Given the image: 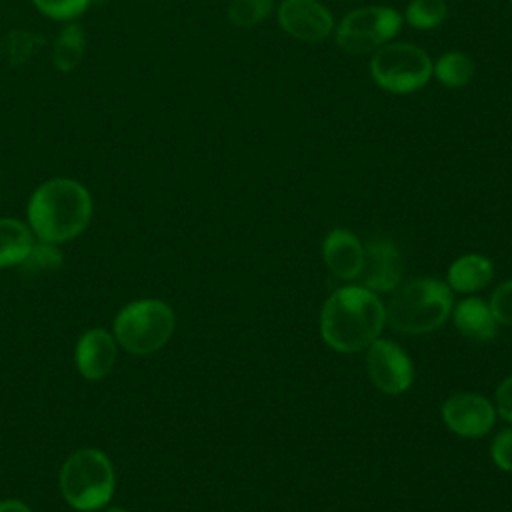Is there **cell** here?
Masks as SVG:
<instances>
[{"label": "cell", "mask_w": 512, "mask_h": 512, "mask_svg": "<svg viewBox=\"0 0 512 512\" xmlns=\"http://www.w3.org/2000/svg\"><path fill=\"white\" fill-rule=\"evenodd\" d=\"M404 18L390 6H360L350 10L334 28V40L348 54H372L392 42L402 30Z\"/></svg>", "instance_id": "7"}, {"label": "cell", "mask_w": 512, "mask_h": 512, "mask_svg": "<svg viewBox=\"0 0 512 512\" xmlns=\"http://www.w3.org/2000/svg\"><path fill=\"white\" fill-rule=\"evenodd\" d=\"M498 324L512 328V280L500 284L488 302Z\"/></svg>", "instance_id": "23"}, {"label": "cell", "mask_w": 512, "mask_h": 512, "mask_svg": "<svg viewBox=\"0 0 512 512\" xmlns=\"http://www.w3.org/2000/svg\"><path fill=\"white\" fill-rule=\"evenodd\" d=\"M490 456L500 470L512 472V428H504L496 434L490 444Z\"/></svg>", "instance_id": "24"}, {"label": "cell", "mask_w": 512, "mask_h": 512, "mask_svg": "<svg viewBox=\"0 0 512 512\" xmlns=\"http://www.w3.org/2000/svg\"><path fill=\"white\" fill-rule=\"evenodd\" d=\"M82 48H84V36L82 28L78 26H68L60 32L56 44H54V64L58 70H72L80 58H82Z\"/></svg>", "instance_id": "21"}, {"label": "cell", "mask_w": 512, "mask_h": 512, "mask_svg": "<svg viewBox=\"0 0 512 512\" xmlns=\"http://www.w3.org/2000/svg\"><path fill=\"white\" fill-rule=\"evenodd\" d=\"M94 202L90 190L66 176L50 178L34 188L26 206V222L36 240L64 244L90 224Z\"/></svg>", "instance_id": "1"}, {"label": "cell", "mask_w": 512, "mask_h": 512, "mask_svg": "<svg viewBox=\"0 0 512 512\" xmlns=\"http://www.w3.org/2000/svg\"><path fill=\"white\" fill-rule=\"evenodd\" d=\"M278 26L294 40L322 42L334 34V16L318 0H282L276 10Z\"/></svg>", "instance_id": "9"}, {"label": "cell", "mask_w": 512, "mask_h": 512, "mask_svg": "<svg viewBox=\"0 0 512 512\" xmlns=\"http://www.w3.org/2000/svg\"><path fill=\"white\" fill-rule=\"evenodd\" d=\"M104 512H126L124 508H118V506H112V508H106Z\"/></svg>", "instance_id": "27"}, {"label": "cell", "mask_w": 512, "mask_h": 512, "mask_svg": "<svg viewBox=\"0 0 512 512\" xmlns=\"http://www.w3.org/2000/svg\"><path fill=\"white\" fill-rule=\"evenodd\" d=\"M64 264V254L60 250V244L36 240L24 258V262L18 266L26 274H42V272H54Z\"/></svg>", "instance_id": "19"}, {"label": "cell", "mask_w": 512, "mask_h": 512, "mask_svg": "<svg viewBox=\"0 0 512 512\" xmlns=\"http://www.w3.org/2000/svg\"><path fill=\"white\" fill-rule=\"evenodd\" d=\"M452 312V290L436 278H416L402 286L386 308L396 332L426 334L440 328Z\"/></svg>", "instance_id": "4"}, {"label": "cell", "mask_w": 512, "mask_h": 512, "mask_svg": "<svg viewBox=\"0 0 512 512\" xmlns=\"http://www.w3.org/2000/svg\"><path fill=\"white\" fill-rule=\"evenodd\" d=\"M274 10V0H232L228 4V20L238 28H252L264 22Z\"/></svg>", "instance_id": "20"}, {"label": "cell", "mask_w": 512, "mask_h": 512, "mask_svg": "<svg viewBox=\"0 0 512 512\" xmlns=\"http://www.w3.org/2000/svg\"><path fill=\"white\" fill-rule=\"evenodd\" d=\"M494 408L506 422L512 424V374L498 384Z\"/></svg>", "instance_id": "25"}, {"label": "cell", "mask_w": 512, "mask_h": 512, "mask_svg": "<svg viewBox=\"0 0 512 512\" xmlns=\"http://www.w3.org/2000/svg\"><path fill=\"white\" fill-rule=\"evenodd\" d=\"M508 2H510V4H512V0H508Z\"/></svg>", "instance_id": "28"}, {"label": "cell", "mask_w": 512, "mask_h": 512, "mask_svg": "<svg viewBox=\"0 0 512 512\" xmlns=\"http://www.w3.org/2000/svg\"><path fill=\"white\" fill-rule=\"evenodd\" d=\"M322 258L334 276L342 280H354L360 276L364 264V246L350 230L334 228L324 238Z\"/></svg>", "instance_id": "13"}, {"label": "cell", "mask_w": 512, "mask_h": 512, "mask_svg": "<svg viewBox=\"0 0 512 512\" xmlns=\"http://www.w3.org/2000/svg\"><path fill=\"white\" fill-rule=\"evenodd\" d=\"M386 324V308L376 292L364 286L338 288L322 306L320 334L336 352L366 350Z\"/></svg>", "instance_id": "2"}, {"label": "cell", "mask_w": 512, "mask_h": 512, "mask_svg": "<svg viewBox=\"0 0 512 512\" xmlns=\"http://www.w3.org/2000/svg\"><path fill=\"white\" fill-rule=\"evenodd\" d=\"M36 10L52 20H74L86 12L90 0H32Z\"/></svg>", "instance_id": "22"}, {"label": "cell", "mask_w": 512, "mask_h": 512, "mask_svg": "<svg viewBox=\"0 0 512 512\" xmlns=\"http://www.w3.org/2000/svg\"><path fill=\"white\" fill-rule=\"evenodd\" d=\"M0 512H32V508L18 498H6L0 500Z\"/></svg>", "instance_id": "26"}, {"label": "cell", "mask_w": 512, "mask_h": 512, "mask_svg": "<svg viewBox=\"0 0 512 512\" xmlns=\"http://www.w3.org/2000/svg\"><path fill=\"white\" fill-rule=\"evenodd\" d=\"M362 286L372 292H390L402 280V258L388 240H372L364 246V264L360 270Z\"/></svg>", "instance_id": "12"}, {"label": "cell", "mask_w": 512, "mask_h": 512, "mask_svg": "<svg viewBox=\"0 0 512 512\" xmlns=\"http://www.w3.org/2000/svg\"><path fill=\"white\" fill-rule=\"evenodd\" d=\"M494 278V264L482 254H464L456 258L446 274L450 290L472 294L486 288Z\"/></svg>", "instance_id": "15"}, {"label": "cell", "mask_w": 512, "mask_h": 512, "mask_svg": "<svg viewBox=\"0 0 512 512\" xmlns=\"http://www.w3.org/2000/svg\"><path fill=\"white\" fill-rule=\"evenodd\" d=\"M366 350L368 376L380 392L398 396L412 386L414 366L410 356L398 344L376 338Z\"/></svg>", "instance_id": "8"}, {"label": "cell", "mask_w": 512, "mask_h": 512, "mask_svg": "<svg viewBox=\"0 0 512 512\" xmlns=\"http://www.w3.org/2000/svg\"><path fill=\"white\" fill-rule=\"evenodd\" d=\"M450 314L458 332L470 340L486 342L492 340L498 332V322L490 306L482 298H464L456 306H452Z\"/></svg>", "instance_id": "14"}, {"label": "cell", "mask_w": 512, "mask_h": 512, "mask_svg": "<svg viewBox=\"0 0 512 512\" xmlns=\"http://www.w3.org/2000/svg\"><path fill=\"white\" fill-rule=\"evenodd\" d=\"M118 356V342L112 330L106 328H88L84 330L74 346V366L76 372L88 382L104 380Z\"/></svg>", "instance_id": "11"}, {"label": "cell", "mask_w": 512, "mask_h": 512, "mask_svg": "<svg viewBox=\"0 0 512 512\" xmlns=\"http://www.w3.org/2000/svg\"><path fill=\"white\" fill-rule=\"evenodd\" d=\"M432 76L446 88H462L474 76V60L462 50H448L432 62Z\"/></svg>", "instance_id": "17"}, {"label": "cell", "mask_w": 512, "mask_h": 512, "mask_svg": "<svg viewBox=\"0 0 512 512\" xmlns=\"http://www.w3.org/2000/svg\"><path fill=\"white\" fill-rule=\"evenodd\" d=\"M34 242L36 236L28 222L12 216H0V270L20 266Z\"/></svg>", "instance_id": "16"}, {"label": "cell", "mask_w": 512, "mask_h": 512, "mask_svg": "<svg viewBox=\"0 0 512 512\" xmlns=\"http://www.w3.org/2000/svg\"><path fill=\"white\" fill-rule=\"evenodd\" d=\"M370 78L384 92L404 96L418 92L432 78V58L412 42H388L370 58Z\"/></svg>", "instance_id": "6"}, {"label": "cell", "mask_w": 512, "mask_h": 512, "mask_svg": "<svg viewBox=\"0 0 512 512\" xmlns=\"http://www.w3.org/2000/svg\"><path fill=\"white\" fill-rule=\"evenodd\" d=\"M442 420L448 430L462 438H480L494 426L496 408L482 394L460 392L444 402Z\"/></svg>", "instance_id": "10"}, {"label": "cell", "mask_w": 512, "mask_h": 512, "mask_svg": "<svg viewBox=\"0 0 512 512\" xmlns=\"http://www.w3.org/2000/svg\"><path fill=\"white\" fill-rule=\"evenodd\" d=\"M176 330L172 306L158 298H138L124 304L112 322V334L118 348L148 356L162 350Z\"/></svg>", "instance_id": "5"}, {"label": "cell", "mask_w": 512, "mask_h": 512, "mask_svg": "<svg viewBox=\"0 0 512 512\" xmlns=\"http://www.w3.org/2000/svg\"><path fill=\"white\" fill-rule=\"evenodd\" d=\"M58 488L64 502L76 512H96L110 504L116 490V470L100 448L74 450L58 472Z\"/></svg>", "instance_id": "3"}, {"label": "cell", "mask_w": 512, "mask_h": 512, "mask_svg": "<svg viewBox=\"0 0 512 512\" xmlns=\"http://www.w3.org/2000/svg\"><path fill=\"white\" fill-rule=\"evenodd\" d=\"M402 18L416 30H434L448 18L446 0H410Z\"/></svg>", "instance_id": "18"}]
</instances>
